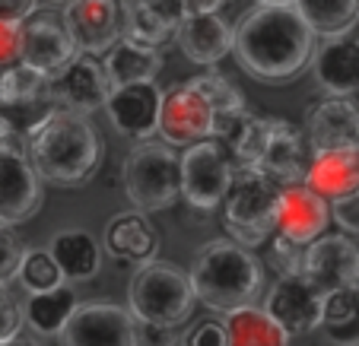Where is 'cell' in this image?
Returning <instances> with one entry per match:
<instances>
[{"mask_svg": "<svg viewBox=\"0 0 359 346\" xmlns=\"http://www.w3.org/2000/svg\"><path fill=\"white\" fill-rule=\"evenodd\" d=\"M321 327L337 346H359V289H340L325 296Z\"/></svg>", "mask_w": 359, "mask_h": 346, "instance_id": "obj_31", "label": "cell"}, {"mask_svg": "<svg viewBox=\"0 0 359 346\" xmlns=\"http://www.w3.org/2000/svg\"><path fill=\"white\" fill-rule=\"evenodd\" d=\"M312 70L327 99H350L359 92V39H325V45L315 48Z\"/></svg>", "mask_w": 359, "mask_h": 346, "instance_id": "obj_23", "label": "cell"}, {"mask_svg": "<svg viewBox=\"0 0 359 346\" xmlns=\"http://www.w3.org/2000/svg\"><path fill=\"white\" fill-rule=\"evenodd\" d=\"M48 254L55 258L57 270L64 273V283H83L93 279L102 267V244L86 229H64L51 238Z\"/></svg>", "mask_w": 359, "mask_h": 346, "instance_id": "obj_26", "label": "cell"}, {"mask_svg": "<svg viewBox=\"0 0 359 346\" xmlns=\"http://www.w3.org/2000/svg\"><path fill=\"white\" fill-rule=\"evenodd\" d=\"M22 242L20 235H16L10 226L0 223V286H7L10 279L16 277V270H20V261H22Z\"/></svg>", "mask_w": 359, "mask_h": 346, "instance_id": "obj_35", "label": "cell"}, {"mask_svg": "<svg viewBox=\"0 0 359 346\" xmlns=\"http://www.w3.org/2000/svg\"><path fill=\"white\" fill-rule=\"evenodd\" d=\"M102 70L109 76L111 89L134 86V83H153L159 76V70H163V51L130 45V41L121 39L115 48L105 51Z\"/></svg>", "mask_w": 359, "mask_h": 346, "instance_id": "obj_27", "label": "cell"}, {"mask_svg": "<svg viewBox=\"0 0 359 346\" xmlns=\"http://www.w3.org/2000/svg\"><path fill=\"white\" fill-rule=\"evenodd\" d=\"M0 346H35V343H29V340H22V337H13V340H7V343H0Z\"/></svg>", "mask_w": 359, "mask_h": 346, "instance_id": "obj_44", "label": "cell"}, {"mask_svg": "<svg viewBox=\"0 0 359 346\" xmlns=\"http://www.w3.org/2000/svg\"><path fill=\"white\" fill-rule=\"evenodd\" d=\"M309 143L305 137L283 118H271L267 127V140L261 146V156L255 169L267 175L273 184L286 188V184H302L305 169H309Z\"/></svg>", "mask_w": 359, "mask_h": 346, "instance_id": "obj_16", "label": "cell"}, {"mask_svg": "<svg viewBox=\"0 0 359 346\" xmlns=\"http://www.w3.org/2000/svg\"><path fill=\"white\" fill-rule=\"evenodd\" d=\"M299 273L325 296L340 289H359V248L346 235H321L312 244H305Z\"/></svg>", "mask_w": 359, "mask_h": 346, "instance_id": "obj_11", "label": "cell"}, {"mask_svg": "<svg viewBox=\"0 0 359 346\" xmlns=\"http://www.w3.org/2000/svg\"><path fill=\"white\" fill-rule=\"evenodd\" d=\"M292 7L321 39H340L359 26V0H296Z\"/></svg>", "mask_w": 359, "mask_h": 346, "instance_id": "obj_29", "label": "cell"}, {"mask_svg": "<svg viewBox=\"0 0 359 346\" xmlns=\"http://www.w3.org/2000/svg\"><path fill=\"white\" fill-rule=\"evenodd\" d=\"M264 312L283 327L290 337L312 333L321 327V312H325V292L312 286L302 273L277 277L264 299Z\"/></svg>", "mask_w": 359, "mask_h": 346, "instance_id": "obj_12", "label": "cell"}, {"mask_svg": "<svg viewBox=\"0 0 359 346\" xmlns=\"http://www.w3.org/2000/svg\"><path fill=\"white\" fill-rule=\"evenodd\" d=\"M61 22L80 55H105L121 41L118 0H70Z\"/></svg>", "mask_w": 359, "mask_h": 346, "instance_id": "obj_13", "label": "cell"}, {"mask_svg": "<svg viewBox=\"0 0 359 346\" xmlns=\"http://www.w3.org/2000/svg\"><path fill=\"white\" fill-rule=\"evenodd\" d=\"M213 124H217V111L207 102V95L197 89L194 80L172 83L163 92V105H159V130L156 134L165 140L172 150H188L194 143H203L213 137Z\"/></svg>", "mask_w": 359, "mask_h": 346, "instance_id": "obj_7", "label": "cell"}, {"mask_svg": "<svg viewBox=\"0 0 359 346\" xmlns=\"http://www.w3.org/2000/svg\"><path fill=\"white\" fill-rule=\"evenodd\" d=\"M41 207V181L26 150H0V223L13 226L35 216Z\"/></svg>", "mask_w": 359, "mask_h": 346, "instance_id": "obj_17", "label": "cell"}, {"mask_svg": "<svg viewBox=\"0 0 359 346\" xmlns=\"http://www.w3.org/2000/svg\"><path fill=\"white\" fill-rule=\"evenodd\" d=\"M80 299L70 283H64L55 292H39V296H29L26 305H22V321H29L39 337H57L64 331V324L70 321V314L76 312Z\"/></svg>", "mask_w": 359, "mask_h": 346, "instance_id": "obj_28", "label": "cell"}, {"mask_svg": "<svg viewBox=\"0 0 359 346\" xmlns=\"http://www.w3.org/2000/svg\"><path fill=\"white\" fill-rule=\"evenodd\" d=\"M80 51H76L74 39L67 35L64 22H57L55 16H29L22 22V64L26 67L39 70L51 80Z\"/></svg>", "mask_w": 359, "mask_h": 346, "instance_id": "obj_18", "label": "cell"}, {"mask_svg": "<svg viewBox=\"0 0 359 346\" xmlns=\"http://www.w3.org/2000/svg\"><path fill=\"white\" fill-rule=\"evenodd\" d=\"M194 289L188 273L169 261L140 264L128 286V312L137 324L182 327L194 312Z\"/></svg>", "mask_w": 359, "mask_h": 346, "instance_id": "obj_4", "label": "cell"}, {"mask_svg": "<svg viewBox=\"0 0 359 346\" xmlns=\"http://www.w3.org/2000/svg\"><path fill=\"white\" fill-rule=\"evenodd\" d=\"M111 95L109 76L93 55H76L57 76H51V99L57 109L74 111V115H93L105 109Z\"/></svg>", "mask_w": 359, "mask_h": 346, "instance_id": "obj_14", "label": "cell"}, {"mask_svg": "<svg viewBox=\"0 0 359 346\" xmlns=\"http://www.w3.org/2000/svg\"><path fill=\"white\" fill-rule=\"evenodd\" d=\"M280 184H273L258 169H232L229 188L223 197V226L229 242L242 248H264L273 235V216H277Z\"/></svg>", "mask_w": 359, "mask_h": 346, "instance_id": "obj_5", "label": "cell"}, {"mask_svg": "<svg viewBox=\"0 0 359 346\" xmlns=\"http://www.w3.org/2000/svg\"><path fill=\"white\" fill-rule=\"evenodd\" d=\"M39 0H0V20L7 22H26L35 13Z\"/></svg>", "mask_w": 359, "mask_h": 346, "instance_id": "obj_41", "label": "cell"}, {"mask_svg": "<svg viewBox=\"0 0 359 346\" xmlns=\"http://www.w3.org/2000/svg\"><path fill=\"white\" fill-rule=\"evenodd\" d=\"M296 0H255V7H292Z\"/></svg>", "mask_w": 359, "mask_h": 346, "instance_id": "obj_43", "label": "cell"}, {"mask_svg": "<svg viewBox=\"0 0 359 346\" xmlns=\"http://www.w3.org/2000/svg\"><path fill=\"white\" fill-rule=\"evenodd\" d=\"M182 55L191 64H201V67H213L219 64L236 45V29L223 20L219 13H188L182 16L175 35Z\"/></svg>", "mask_w": 359, "mask_h": 346, "instance_id": "obj_21", "label": "cell"}, {"mask_svg": "<svg viewBox=\"0 0 359 346\" xmlns=\"http://www.w3.org/2000/svg\"><path fill=\"white\" fill-rule=\"evenodd\" d=\"M178 162H182V197L194 210H213L223 204L232 178V159L217 140H203L182 150Z\"/></svg>", "mask_w": 359, "mask_h": 346, "instance_id": "obj_9", "label": "cell"}, {"mask_svg": "<svg viewBox=\"0 0 359 346\" xmlns=\"http://www.w3.org/2000/svg\"><path fill=\"white\" fill-rule=\"evenodd\" d=\"M0 150H26V140L10 127L4 115H0Z\"/></svg>", "mask_w": 359, "mask_h": 346, "instance_id": "obj_42", "label": "cell"}, {"mask_svg": "<svg viewBox=\"0 0 359 346\" xmlns=\"http://www.w3.org/2000/svg\"><path fill=\"white\" fill-rule=\"evenodd\" d=\"M327 223H331V204L321 200L315 191H309L305 184L280 188L273 235H283L286 242L305 248V244H312L315 238L325 235Z\"/></svg>", "mask_w": 359, "mask_h": 346, "instance_id": "obj_15", "label": "cell"}, {"mask_svg": "<svg viewBox=\"0 0 359 346\" xmlns=\"http://www.w3.org/2000/svg\"><path fill=\"white\" fill-rule=\"evenodd\" d=\"M191 80H194L197 89L207 95V102L213 105V111H217V115H229V111H242L245 109L242 92H238V89L232 86L223 74L207 70V74H197V76H191Z\"/></svg>", "mask_w": 359, "mask_h": 346, "instance_id": "obj_33", "label": "cell"}, {"mask_svg": "<svg viewBox=\"0 0 359 346\" xmlns=\"http://www.w3.org/2000/svg\"><path fill=\"white\" fill-rule=\"evenodd\" d=\"M302 184L309 191H315L327 204H337L344 197L356 194L359 191V146L312 153Z\"/></svg>", "mask_w": 359, "mask_h": 346, "instance_id": "obj_22", "label": "cell"}, {"mask_svg": "<svg viewBox=\"0 0 359 346\" xmlns=\"http://www.w3.org/2000/svg\"><path fill=\"white\" fill-rule=\"evenodd\" d=\"M305 137H309L305 143L312 153L359 146V109L350 99H325L312 105Z\"/></svg>", "mask_w": 359, "mask_h": 346, "instance_id": "obj_24", "label": "cell"}, {"mask_svg": "<svg viewBox=\"0 0 359 346\" xmlns=\"http://www.w3.org/2000/svg\"><path fill=\"white\" fill-rule=\"evenodd\" d=\"M22 324H26L22 321V308L16 305V299L10 296L7 286H0V343L20 337Z\"/></svg>", "mask_w": 359, "mask_h": 346, "instance_id": "obj_37", "label": "cell"}, {"mask_svg": "<svg viewBox=\"0 0 359 346\" xmlns=\"http://www.w3.org/2000/svg\"><path fill=\"white\" fill-rule=\"evenodd\" d=\"M26 159L39 181L76 188L95 175L102 143L89 118L57 109L26 137Z\"/></svg>", "mask_w": 359, "mask_h": 346, "instance_id": "obj_2", "label": "cell"}, {"mask_svg": "<svg viewBox=\"0 0 359 346\" xmlns=\"http://www.w3.org/2000/svg\"><path fill=\"white\" fill-rule=\"evenodd\" d=\"M188 279L201 305L219 314H232L258 302L261 286H264V270L248 248L229 242V238H217L197 251Z\"/></svg>", "mask_w": 359, "mask_h": 346, "instance_id": "obj_3", "label": "cell"}, {"mask_svg": "<svg viewBox=\"0 0 359 346\" xmlns=\"http://www.w3.org/2000/svg\"><path fill=\"white\" fill-rule=\"evenodd\" d=\"M159 105H163V89H156V83H134V86L111 89L105 111L118 134L149 140L159 130Z\"/></svg>", "mask_w": 359, "mask_h": 346, "instance_id": "obj_20", "label": "cell"}, {"mask_svg": "<svg viewBox=\"0 0 359 346\" xmlns=\"http://www.w3.org/2000/svg\"><path fill=\"white\" fill-rule=\"evenodd\" d=\"M331 216L337 219L346 232H356L359 235V191L344 197V200H337V204H331Z\"/></svg>", "mask_w": 359, "mask_h": 346, "instance_id": "obj_39", "label": "cell"}, {"mask_svg": "<svg viewBox=\"0 0 359 346\" xmlns=\"http://www.w3.org/2000/svg\"><path fill=\"white\" fill-rule=\"evenodd\" d=\"M16 279L22 283V289H26L29 296L55 292L64 286V273L57 270V264H55V258L48 254V248H29V251H22Z\"/></svg>", "mask_w": 359, "mask_h": 346, "instance_id": "obj_32", "label": "cell"}, {"mask_svg": "<svg viewBox=\"0 0 359 346\" xmlns=\"http://www.w3.org/2000/svg\"><path fill=\"white\" fill-rule=\"evenodd\" d=\"M22 64V22L0 20V74Z\"/></svg>", "mask_w": 359, "mask_h": 346, "instance_id": "obj_36", "label": "cell"}, {"mask_svg": "<svg viewBox=\"0 0 359 346\" xmlns=\"http://www.w3.org/2000/svg\"><path fill=\"white\" fill-rule=\"evenodd\" d=\"M124 194L140 213H156L182 197V162L165 143H140L124 159Z\"/></svg>", "mask_w": 359, "mask_h": 346, "instance_id": "obj_6", "label": "cell"}, {"mask_svg": "<svg viewBox=\"0 0 359 346\" xmlns=\"http://www.w3.org/2000/svg\"><path fill=\"white\" fill-rule=\"evenodd\" d=\"M140 327V346H178L182 343V327H156V324H137Z\"/></svg>", "mask_w": 359, "mask_h": 346, "instance_id": "obj_40", "label": "cell"}, {"mask_svg": "<svg viewBox=\"0 0 359 346\" xmlns=\"http://www.w3.org/2000/svg\"><path fill=\"white\" fill-rule=\"evenodd\" d=\"M51 4H64V7H67V4H70V0H51Z\"/></svg>", "mask_w": 359, "mask_h": 346, "instance_id": "obj_45", "label": "cell"}, {"mask_svg": "<svg viewBox=\"0 0 359 346\" xmlns=\"http://www.w3.org/2000/svg\"><path fill=\"white\" fill-rule=\"evenodd\" d=\"M121 39L140 48H159L175 35L184 10L178 0H121Z\"/></svg>", "mask_w": 359, "mask_h": 346, "instance_id": "obj_19", "label": "cell"}, {"mask_svg": "<svg viewBox=\"0 0 359 346\" xmlns=\"http://www.w3.org/2000/svg\"><path fill=\"white\" fill-rule=\"evenodd\" d=\"M178 346H226V324L223 321H197L188 333L182 337Z\"/></svg>", "mask_w": 359, "mask_h": 346, "instance_id": "obj_38", "label": "cell"}, {"mask_svg": "<svg viewBox=\"0 0 359 346\" xmlns=\"http://www.w3.org/2000/svg\"><path fill=\"white\" fill-rule=\"evenodd\" d=\"M51 111H57L51 99V80L39 70L16 64L0 74V115L26 140Z\"/></svg>", "mask_w": 359, "mask_h": 346, "instance_id": "obj_8", "label": "cell"}, {"mask_svg": "<svg viewBox=\"0 0 359 346\" xmlns=\"http://www.w3.org/2000/svg\"><path fill=\"white\" fill-rule=\"evenodd\" d=\"M102 244H105V251L115 261L140 267V264L156 261L159 235L140 210H124V213H118V216H111V223L105 226Z\"/></svg>", "mask_w": 359, "mask_h": 346, "instance_id": "obj_25", "label": "cell"}, {"mask_svg": "<svg viewBox=\"0 0 359 346\" xmlns=\"http://www.w3.org/2000/svg\"><path fill=\"white\" fill-rule=\"evenodd\" d=\"M264 261H261V267H273V273L277 277H290V273H299V267H302V251L305 248H299V244L286 242L283 235H271L264 242Z\"/></svg>", "mask_w": 359, "mask_h": 346, "instance_id": "obj_34", "label": "cell"}, {"mask_svg": "<svg viewBox=\"0 0 359 346\" xmlns=\"http://www.w3.org/2000/svg\"><path fill=\"white\" fill-rule=\"evenodd\" d=\"M238 64L261 83H290L315 55V35L296 7H251L236 26Z\"/></svg>", "mask_w": 359, "mask_h": 346, "instance_id": "obj_1", "label": "cell"}, {"mask_svg": "<svg viewBox=\"0 0 359 346\" xmlns=\"http://www.w3.org/2000/svg\"><path fill=\"white\" fill-rule=\"evenodd\" d=\"M57 340L61 346H140V327L128 308L111 302H86L76 305Z\"/></svg>", "mask_w": 359, "mask_h": 346, "instance_id": "obj_10", "label": "cell"}, {"mask_svg": "<svg viewBox=\"0 0 359 346\" xmlns=\"http://www.w3.org/2000/svg\"><path fill=\"white\" fill-rule=\"evenodd\" d=\"M223 324L226 346H290V333L258 305L226 314Z\"/></svg>", "mask_w": 359, "mask_h": 346, "instance_id": "obj_30", "label": "cell"}]
</instances>
